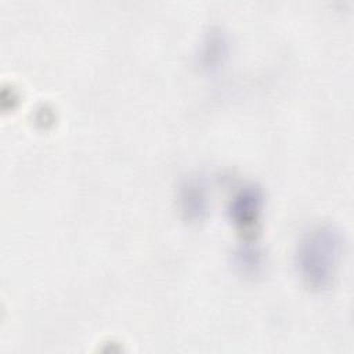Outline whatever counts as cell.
<instances>
[{
  "mask_svg": "<svg viewBox=\"0 0 354 354\" xmlns=\"http://www.w3.org/2000/svg\"><path fill=\"white\" fill-rule=\"evenodd\" d=\"M342 254L340 231L330 224L308 230L296 250V267L307 286L315 290L328 288L337 271Z\"/></svg>",
  "mask_w": 354,
  "mask_h": 354,
  "instance_id": "cell-1",
  "label": "cell"
},
{
  "mask_svg": "<svg viewBox=\"0 0 354 354\" xmlns=\"http://www.w3.org/2000/svg\"><path fill=\"white\" fill-rule=\"evenodd\" d=\"M263 195L254 185L241 188L230 203V217L234 224L242 230L252 228L261 213Z\"/></svg>",
  "mask_w": 354,
  "mask_h": 354,
  "instance_id": "cell-2",
  "label": "cell"
},
{
  "mask_svg": "<svg viewBox=\"0 0 354 354\" xmlns=\"http://www.w3.org/2000/svg\"><path fill=\"white\" fill-rule=\"evenodd\" d=\"M178 202L187 220H202L207 212V194L203 183L198 178L185 180L180 187Z\"/></svg>",
  "mask_w": 354,
  "mask_h": 354,
  "instance_id": "cell-3",
  "label": "cell"
},
{
  "mask_svg": "<svg viewBox=\"0 0 354 354\" xmlns=\"http://www.w3.org/2000/svg\"><path fill=\"white\" fill-rule=\"evenodd\" d=\"M235 264L242 274L257 275L264 266L263 252L257 246L243 245L235 252Z\"/></svg>",
  "mask_w": 354,
  "mask_h": 354,
  "instance_id": "cell-4",
  "label": "cell"
},
{
  "mask_svg": "<svg viewBox=\"0 0 354 354\" xmlns=\"http://www.w3.org/2000/svg\"><path fill=\"white\" fill-rule=\"evenodd\" d=\"M225 53H227V43L224 37L218 33H212L203 44L202 62L207 68L214 66L216 64L221 62V59L225 57Z\"/></svg>",
  "mask_w": 354,
  "mask_h": 354,
  "instance_id": "cell-5",
  "label": "cell"
}]
</instances>
